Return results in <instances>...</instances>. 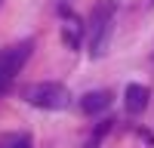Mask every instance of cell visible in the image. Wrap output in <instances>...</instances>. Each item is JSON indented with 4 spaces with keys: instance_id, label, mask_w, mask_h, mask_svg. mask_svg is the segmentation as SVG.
Returning a JSON list of instances; mask_svg holds the SVG:
<instances>
[{
    "instance_id": "cell-8",
    "label": "cell",
    "mask_w": 154,
    "mask_h": 148,
    "mask_svg": "<svg viewBox=\"0 0 154 148\" xmlns=\"http://www.w3.org/2000/svg\"><path fill=\"white\" fill-rule=\"evenodd\" d=\"M16 148H31V142H28V139H22V142H16Z\"/></svg>"
},
{
    "instance_id": "cell-2",
    "label": "cell",
    "mask_w": 154,
    "mask_h": 148,
    "mask_svg": "<svg viewBox=\"0 0 154 148\" xmlns=\"http://www.w3.org/2000/svg\"><path fill=\"white\" fill-rule=\"evenodd\" d=\"M25 99L34 105V108H46V111H59L71 102V93L65 90L62 83H53V80H43V83H31L25 90Z\"/></svg>"
},
{
    "instance_id": "cell-1",
    "label": "cell",
    "mask_w": 154,
    "mask_h": 148,
    "mask_svg": "<svg viewBox=\"0 0 154 148\" xmlns=\"http://www.w3.org/2000/svg\"><path fill=\"white\" fill-rule=\"evenodd\" d=\"M111 34H114V3L105 0L96 6L93 19H89V56L93 59H102L108 53Z\"/></svg>"
},
{
    "instance_id": "cell-7",
    "label": "cell",
    "mask_w": 154,
    "mask_h": 148,
    "mask_svg": "<svg viewBox=\"0 0 154 148\" xmlns=\"http://www.w3.org/2000/svg\"><path fill=\"white\" fill-rule=\"evenodd\" d=\"M65 43H68V46H77V43H80V37H77L74 28H65Z\"/></svg>"
},
{
    "instance_id": "cell-3",
    "label": "cell",
    "mask_w": 154,
    "mask_h": 148,
    "mask_svg": "<svg viewBox=\"0 0 154 148\" xmlns=\"http://www.w3.org/2000/svg\"><path fill=\"white\" fill-rule=\"evenodd\" d=\"M31 49H34V40H22V43L0 49V90H6L12 77L25 68V62L31 59Z\"/></svg>"
},
{
    "instance_id": "cell-6",
    "label": "cell",
    "mask_w": 154,
    "mask_h": 148,
    "mask_svg": "<svg viewBox=\"0 0 154 148\" xmlns=\"http://www.w3.org/2000/svg\"><path fill=\"white\" fill-rule=\"evenodd\" d=\"M111 123H114V120H102L99 127H96V136H93V139H89V145H86V148H99V142L105 139V133L111 130Z\"/></svg>"
},
{
    "instance_id": "cell-4",
    "label": "cell",
    "mask_w": 154,
    "mask_h": 148,
    "mask_svg": "<svg viewBox=\"0 0 154 148\" xmlns=\"http://www.w3.org/2000/svg\"><path fill=\"white\" fill-rule=\"evenodd\" d=\"M148 99H151V90L142 86V83H130L123 90V105H126L130 114H142V111L148 108Z\"/></svg>"
},
{
    "instance_id": "cell-5",
    "label": "cell",
    "mask_w": 154,
    "mask_h": 148,
    "mask_svg": "<svg viewBox=\"0 0 154 148\" xmlns=\"http://www.w3.org/2000/svg\"><path fill=\"white\" fill-rule=\"evenodd\" d=\"M108 105H111V93L108 90H93V93H86L80 99V108L86 114H99V111H105Z\"/></svg>"
}]
</instances>
